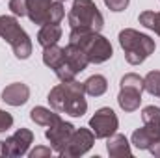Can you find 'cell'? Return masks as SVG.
<instances>
[{
  "label": "cell",
  "mask_w": 160,
  "mask_h": 158,
  "mask_svg": "<svg viewBox=\"0 0 160 158\" xmlns=\"http://www.w3.org/2000/svg\"><path fill=\"white\" fill-rule=\"evenodd\" d=\"M52 149L50 147H36L32 153H30V158H43V156H50Z\"/></svg>",
  "instance_id": "obj_27"
},
{
  "label": "cell",
  "mask_w": 160,
  "mask_h": 158,
  "mask_svg": "<svg viewBox=\"0 0 160 158\" xmlns=\"http://www.w3.org/2000/svg\"><path fill=\"white\" fill-rule=\"evenodd\" d=\"M149 151H151V155H153V156L160 158V140H158V141H155V143L149 147Z\"/></svg>",
  "instance_id": "obj_28"
},
{
  "label": "cell",
  "mask_w": 160,
  "mask_h": 158,
  "mask_svg": "<svg viewBox=\"0 0 160 158\" xmlns=\"http://www.w3.org/2000/svg\"><path fill=\"white\" fill-rule=\"evenodd\" d=\"M160 140V125H143L132 132V145L140 151L149 149L155 141Z\"/></svg>",
  "instance_id": "obj_11"
},
{
  "label": "cell",
  "mask_w": 160,
  "mask_h": 158,
  "mask_svg": "<svg viewBox=\"0 0 160 158\" xmlns=\"http://www.w3.org/2000/svg\"><path fill=\"white\" fill-rule=\"evenodd\" d=\"M60 39H62V26L60 24H43L41 30L38 32V43L43 48L58 45Z\"/></svg>",
  "instance_id": "obj_16"
},
{
  "label": "cell",
  "mask_w": 160,
  "mask_h": 158,
  "mask_svg": "<svg viewBox=\"0 0 160 158\" xmlns=\"http://www.w3.org/2000/svg\"><path fill=\"white\" fill-rule=\"evenodd\" d=\"M143 89L153 97H160V71H149L145 75Z\"/></svg>",
  "instance_id": "obj_21"
},
{
  "label": "cell",
  "mask_w": 160,
  "mask_h": 158,
  "mask_svg": "<svg viewBox=\"0 0 160 158\" xmlns=\"http://www.w3.org/2000/svg\"><path fill=\"white\" fill-rule=\"evenodd\" d=\"M9 9L15 17L26 15V0H9Z\"/></svg>",
  "instance_id": "obj_24"
},
{
  "label": "cell",
  "mask_w": 160,
  "mask_h": 158,
  "mask_svg": "<svg viewBox=\"0 0 160 158\" xmlns=\"http://www.w3.org/2000/svg\"><path fill=\"white\" fill-rule=\"evenodd\" d=\"M84 89L91 97H101L108 89V80L104 78L102 75H93V77H89V78L84 82Z\"/></svg>",
  "instance_id": "obj_19"
},
{
  "label": "cell",
  "mask_w": 160,
  "mask_h": 158,
  "mask_svg": "<svg viewBox=\"0 0 160 158\" xmlns=\"http://www.w3.org/2000/svg\"><path fill=\"white\" fill-rule=\"evenodd\" d=\"M89 128L99 140H106L108 136L116 134L119 128V119L112 108H99L95 116L89 119Z\"/></svg>",
  "instance_id": "obj_8"
},
{
  "label": "cell",
  "mask_w": 160,
  "mask_h": 158,
  "mask_svg": "<svg viewBox=\"0 0 160 158\" xmlns=\"http://www.w3.org/2000/svg\"><path fill=\"white\" fill-rule=\"evenodd\" d=\"M65 17V7L62 4V0L52 2L50 9H48V17H47V24H60V21Z\"/></svg>",
  "instance_id": "obj_22"
},
{
  "label": "cell",
  "mask_w": 160,
  "mask_h": 158,
  "mask_svg": "<svg viewBox=\"0 0 160 158\" xmlns=\"http://www.w3.org/2000/svg\"><path fill=\"white\" fill-rule=\"evenodd\" d=\"M11 126H13V116L4 112V110H0V132L9 130Z\"/></svg>",
  "instance_id": "obj_26"
},
{
  "label": "cell",
  "mask_w": 160,
  "mask_h": 158,
  "mask_svg": "<svg viewBox=\"0 0 160 158\" xmlns=\"http://www.w3.org/2000/svg\"><path fill=\"white\" fill-rule=\"evenodd\" d=\"M30 99V87L22 82H13L4 87L2 91V101L9 106H22Z\"/></svg>",
  "instance_id": "obj_12"
},
{
  "label": "cell",
  "mask_w": 160,
  "mask_h": 158,
  "mask_svg": "<svg viewBox=\"0 0 160 158\" xmlns=\"http://www.w3.org/2000/svg\"><path fill=\"white\" fill-rule=\"evenodd\" d=\"M52 6V0H26V15L34 24H47L48 9Z\"/></svg>",
  "instance_id": "obj_14"
},
{
  "label": "cell",
  "mask_w": 160,
  "mask_h": 158,
  "mask_svg": "<svg viewBox=\"0 0 160 158\" xmlns=\"http://www.w3.org/2000/svg\"><path fill=\"white\" fill-rule=\"evenodd\" d=\"M62 2H63V0H62Z\"/></svg>",
  "instance_id": "obj_30"
},
{
  "label": "cell",
  "mask_w": 160,
  "mask_h": 158,
  "mask_svg": "<svg viewBox=\"0 0 160 158\" xmlns=\"http://www.w3.org/2000/svg\"><path fill=\"white\" fill-rule=\"evenodd\" d=\"M95 143V134L91 132V128H75L71 140L67 141L65 149L60 153V156H65V158H77V156H82L86 155Z\"/></svg>",
  "instance_id": "obj_9"
},
{
  "label": "cell",
  "mask_w": 160,
  "mask_h": 158,
  "mask_svg": "<svg viewBox=\"0 0 160 158\" xmlns=\"http://www.w3.org/2000/svg\"><path fill=\"white\" fill-rule=\"evenodd\" d=\"M0 37L11 45L13 54L19 60H28L32 56V39L15 17L0 15Z\"/></svg>",
  "instance_id": "obj_5"
},
{
  "label": "cell",
  "mask_w": 160,
  "mask_h": 158,
  "mask_svg": "<svg viewBox=\"0 0 160 158\" xmlns=\"http://www.w3.org/2000/svg\"><path fill=\"white\" fill-rule=\"evenodd\" d=\"M52 110L58 114H65L71 117H82L88 112V101H86V89L84 82L69 80L54 86L47 97Z\"/></svg>",
  "instance_id": "obj_1"
},
{
  "label": "cell",
  "mask_w": 160,
  "mask_h": 158,
  "mask_svg": "<svg viewBox=\"0 0 160 158\" xmlns=\"http://www.w3.org/2000/svg\"><path fill=\"white\" fill-rule=\"evenodd\" d=\"M138 21L142 26L153 30L157 36H160V11H143V13H140Z\"/></svg>",
  "instance_id": "obj_20"
},
{
  "label": "cell",
  "mask_w": 160,
  "mask_h": 158,
  "mask_svg": "<svg viewBox=\"0 0 160 158\" xmlns=\"http://www.w3.org/2000/svg\"><path fill=\"white\" fill-rule=\"evenodd\" d=\"M71 30H91L101 32L104 26V17L93 0H75L67 15Z\"/></svg>",
  "instance_id": "obj_4"
},
{
  "label": "cell",
  "mask_w": 160,
  "mask_h": 158,
  "mask_svg": "<svg viewBox=\"0 0 160 158\" xmlns=\"http://www.w3.org/2000/svg\"><path fill=\"white\" fill-rule=\"evenodd\" d=\"M32 143H34V132L30 128H19L13 136L6 138V141L0 143V155L4 158L22 156L28 153Z\"/></svg>",
  "instance_id": "obj_7"
},
{
  "label": "cell",
  "mask_w": 160,
  "mask_h": 158,
  "mask_svg": "<svg viewBox=\"0 0 160 158\" xmlns=\"http://www.w3.org/2000/svg\"><path fill=\"white\" fill-rule=\"evenodd\" d=\"M143 125H160V108L158 106H145L142 110Z\"/></svg>",
  "instance_id": "obj_23"
},
{
  "label": "cell",
  "mask_w": 160,
  "mask_h": 158,
  "mask_svg": "<svg viewBox=\"0 0 160 158\" xmlns=\"http://www.w3.org/2000/svg\"><path fill=\"white\" fill-rule=\"evenodd\" d=\"M63 52H65V65L73 71V73H82L88 65H89V60H88V56H86V52L80 48L78 45H75V43H69L65 48H63Z\"/></svg>",
  "instance_id": "obj_13"
},
{
  "label": "cell",
  "mask_w": 160,
  "mask_h": 158,
  "mask_svg": "<svg viewBox=\"0 0 160 158\" xmlns=\"http://www.w3.org/2000/svg\"><path fill=\"white\" fill-rule=\"evenodd\" d=\"M106 151L112 158H123V156H132L130 143L123 134H112L106 138Z\"/></svg>",
  "instance_id": "obj_15"
},
{
  "label": "cell",
  "mask_w": 160,
  "mask_h": 158,
  "mask_svg": "<svg viewBox=\"0 0 160 158\" xmlns=\"http://www.w3.org/2000/svg\"><path fill=\"white\" fill-rule=\"evenodd\" d=\"M73 132H75V126H73L71 123L60 119V121H56L54 125L47 126V130H45V138L50 141V149H52L54 153L60 155V153L65 149L67 141L71 140Z\"/></svg>",
  "instance_id": "obj_10"
},
{
  "label": "cell",
  "mask_w": 160,
  "mask_h": 158,
  "mask_svg": "<svg viewBox=\"0 0 160 158\" xmlns=\"http://www.w3.org/2000/svg\"><path fill=\"white\" fill-rule=\"evenodd\" d=\"M119 45L125 52V60L130 65L143 63L157 48L155 39H151L147 34H142L134 28H125L119 32Z\"/></svg>",
  "instance_id": "obj_3"
},
{
  "label": "cell",
  "mask_w": 160,
  "mask_h": 158,
  "mask_svg": "<svg viewBox=\"0 0 160 158\" xmlns=\"http://www.w3.org/2000/svg\"><path fill=\"white\" fill-rule=\"evenodd\" d=\"M69 43L78 45L86 52L89 63H104L114 56V48L110 41L99 32L91 30H71L69 34Z\"/></svg>",
  "instance_id": "obj_2"
},
{
  "label": "cell",
  "mask_w": 160,
  "mask_h": 158,
  "mask_svg": "<svg viewBox=\"0 0 160 158\" xmlns=\"http://www.w3.org/2000/svg\"><path fill=\"white\" fill-rule=\"evenodd\" d=\"M0 143H2V141H0Z\"/></svg>",
  "instance_id": "obj_29"
},
{
  "label": "cell",
  "mask_w": 160,
  "mask_h": 158,
  "mask_svg": "<svg viewBox=\"0 0 160 158\" xmlns=\"http://www.w3.org/2000/svg\"><path fill=\"white\" fill-rule=\"evenodd\" d=\"M30 119L39 125V126H50L54 125L56 121H60V114H56V110L52 112L50 108H45V106H36L30 110Z\"/></svg>",
  "instance_id": "obj_18"
},
{
  "label": "cell",
  "mask_w": 160,
  "mask_h": 158,
  "mask_svg": "<svg viewBox=\"0 0 160 158\" xmlns=\"http://www.w3.org/2000/svg\"><path fill=\"white\" fill-rule=\"evenodd\" d=\"M119 95L118 104L123 112L130 114L136 112L142 104V91H143V78L136 73H127L119 82Z\"/></svg>",
  "instance_id": "obj_6"
},
{
  "label": "cell",
  "mask_w": 160,
  "mask_h": 158,
  "mask_svg": "<svg viewBox=\"0 0 160 158\" xmlns=\"http://www.w3.org/2000/svg\"><path fill=\"white\" fill-rule=\"evenodd\" d=\"M43 63L47 67H50L52 71L60 69L65 63V52H63V48L58 47V45H52V47L43 48Z\"/></svg>",
  "instance_id": "obj_17"
},
{
  "label": "cell",
  "mask_w": 160,
  "mask_h": 158,
  "mask_svg": "<svg viewBox=\"0 0 160 158\" xmlns=\"http://www.w3.org/2000/svg\"><path fill=\"white\" fill-rule=\"evenodd\" d=\"M128 2H130V0H104V6H106L110 11L119 13V11H125V9H127Z\"/></svg>",
  "instance_id": "obj_25"
}]
</instances>
